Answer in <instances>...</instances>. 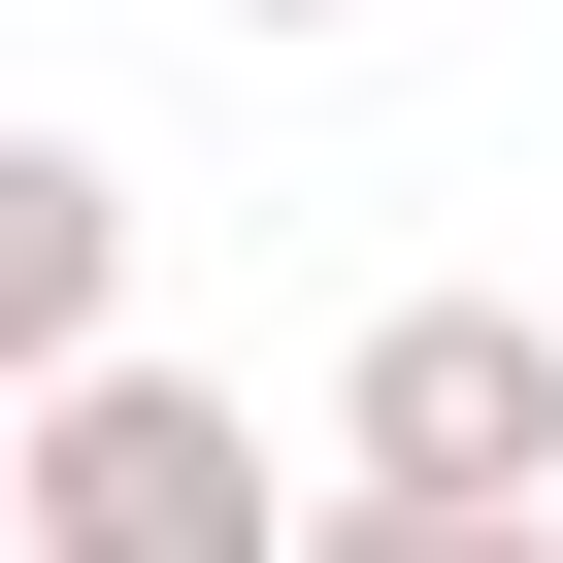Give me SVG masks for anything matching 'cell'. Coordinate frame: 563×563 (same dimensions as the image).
Here are the masks:
<instances>
[{"instance_id": "6da1fadb", "label": "cell", "mask_w": 563, "mask_h": 563, "mask_svg": "<svg viewBox=\"0 0 563 563\" xmlns=\"http://www.w3.org/2000/svg\"><path fill=\"white\" fill-rule=\"evenodd\" d=\"M0 497H34V563H299L332 530V497H265V398H199V365H34Z\"/></svg>"}, {"instance_id": "7a4b0ae2", "label": "cell", "mask_w": 563, "mask_h": 563, "mask_svg": "<svg viewBox=\"0 0 563 563\" xmlns=\"http://www.w3.org/2000/svg\"><path fill=\"white\" fill-rule=\"evenodd\" d=\"M332 497H563V299H365L332 365Z\"/></svg>"}, {"instance_id": "3957f363", "label": "cell", "mask_w": 563, "mask_h": 563, "mask_svg": "<svg viewBox=\"0 0 563 563\" xmlns=\"http://www.w3.org/2000/svg\"><path fill=\"white\" fill-rule=\"evenodd\" d=\"M0 365H133V166L0 133Z\"/></svg>"}, {"instance_id": "277c9868", "label": "cell", "mask_w": 563, "mask_h": 563, "mask_svg": "<svg viewBox=\"0 0 563 563\" xmlns=\"http://www.w3.org/2000/svg\"><path fill=\"white\" fill-rule=\"evenodd\" d=\"M299 563H563V497H332Z\"/></svg>"}, {"instance_id": "5b68a950", "label": "cell", "mask_w": 563, "mask_h": 563, "mask_svg": "<svg viewBox=\"0 0 563 563\" xmlns=\"http://www.w3.org/2000/svg\"><path fill=\"white\" fill-rule=\"evenodd\" d=\"M232 34H365V0H232Z\"/></svg>"}]
</instances>
